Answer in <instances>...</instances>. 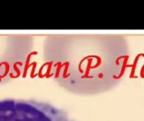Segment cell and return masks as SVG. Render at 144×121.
I'll return each instance as SVG.
<instances>
[{
    "label": "cell",
    "instance_id": "obj_1",
    "mask_svg": "<svg viewBox=\"0 0 144 121\" xmlns=\"http://www.w3.org/2000/svg\"><path fill=\"white\" fill-rule=\"evenodd\" d=\"M130 48L122 35H52L43 44L47 77L73 94L112 90L126 75Z\"/></svg>",
    "mask_w": 144,
    "mask_h": 121
},
{
    "label": "cell",
    "instance_id": "obj_2",
    "mask_svg": "<svg viewBox=\"0 0 144 121\" xmlns=\"http://www.w3.org/2000/svg\"><path fill=\"white\" fill-rule=\"evenodd\" d=\"M33 45L31 35H0V86L18 78L24 72Z\"/></svg>",
    "mask_w": 144,
    "mask_h": 121
},
{
    "label": "cell",
    "instance_id": "obj_3",
    "mask_svg": "<svg viewBox=\"0 0 144 121\" xmlns=\"http://www.w3.org/2000/svg\"><path fill=\"white\" fill-rule=\"evenodd\" d=\"M0 121H74L62 109L46 102L6 98L0 100Z\"/></svg>",
    "mask_w": 144,
    "mask_h": 121
}]
</instances>
